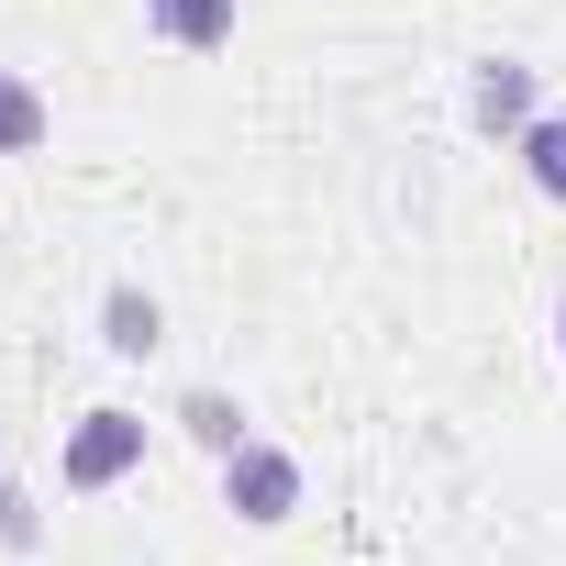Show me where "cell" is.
<instances>
[{"label":"cell","mask_w":566,"mask_h":566,"mask_svg":"<svg viewBox=\"0 0 566 566\" xmlns=\"http://www.w3.org/2000/svg\"><path fill=\"white\" fill-rule=\"evenodd\" d=\"M101 345H112V356H156V345H167V312H156L145 290H112V301H101Z\"/></svg>","instance_id":"5b68a950"},{"label":"cell","mask_w":566,"mask_h":566,"mask_svg":"<svg viewBox=\"0 0 566 566\" xmlns=\"http://www.w3.org/2000/svg\"><path fill=\"white\" fill-rule=\"evenodd\" d=\"M145 23L167 45H189V56H222L233 45V0H145Z\"/></svg>","instance_id":"277c9868"},{"label":"cell","mask_w":566,"mask_h":566,"mask_svg":"<svg viewBox=\"0 0 566 566\" xmlns=\"http://www.w3.org/2000/svg\"><path fill=\"white\" fill-rule=\"evenodd\" d=\"M522 167H533L544 200H566V112H533L522 123Z\"/></svg>","instance_id":"52a82bcc"},{"label":"cell","mask_w":566,"mask_h":566,"mask_svg":"<svg viewBox=\"0 0 566 566\" xmlns=\"http://www.w3.org/2000/svg\"><path fill=\"white\" fill-rule=\"evenodd\" d=\"M178 422H189L211 455H233V444H244V400H222V389H189V400H178Z\"/></svg>","instance_id":"ba28073f"},{"label":"cell","mask_w":566,"mask_h":566,"mask_svg":"<svg viewBox=\"0 0 566 566\" xmlns=\"http://www.w3.org/2000/svg\"><path fill=\"white\" fill-rule=\"evenodd\" d=\"M34 145H45V101L23 67H0V156H34Z\"/></svg>","instance_id":"8992f818"},{"label":"cell","mask_w":566,"mask_h":566,"mask_svg":"<svg viewBox=\"0 0 566 566\" xmlns=\"http://www.w3.org/2000/svg\"><path fill=\"white\" fill-rule=\"evenodd\" d=\"M222 500H233L244 522H290V511H301V455H277V444L244 433V444L222 455Z\"/></svg>","instance_id":"6da1fadb"},{"label":"cell","mask_w":566,"mask_h":566,"mask_svg":"<svg viewBox=\"0 0 566 566\" xmlns=\"http://www.w3.org/2000/svg\"><path fill=\"white\" fill-rule=\"evenodd\" d=\"M0 533H12V544H34V522H23V500H12V478H0Z\"/></svg>","instance_id":"9c48e42d"},{"label":"cell","mask_w":566,"mask_h":566,"mask_svg":"<svg viewBox=\"0 0 566 566\" xmlns=\"http://www.w3.org/2000/svg\"><path fill=\"white\" fill-rule=\"evenodd\" d=\"M555 356H566V312H555Z\"/></svg>","instance_id":"30bf717a"},{"label":"cell","mask_w":566,"mask_h":566,"mask_svg":"<svg viewBox=\"0 0 566 566\" xmlns=\"http://www.w3.org/2000/svg\"><path fill=\"white\" fill-rule=\"evenodd\" d=\"M145 467V422L134 411H90L78 433H67V489H112V478H134Z\"/></svg>","instance_id":"7a4b0ae2"},{"label":"cell","mask_w":566,"mask_h":566,"mask_svg":"<svg viewBox=\"0 0 566 566\" xmlns=\"http://www.w3.org/2000/svg\"><path fill=\"white\" fill-rule=\"evenodd\" d=\"M467 123H478V134H522V123H533V67L489 56V67H478V90H467Z\"/></svg>","instance_id":"3957f363"}]
</instances>
